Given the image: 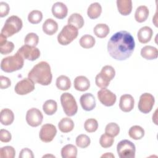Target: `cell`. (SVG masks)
I'll return each mask as SVG.
<instances>
[{"label": "cell", "mask_w": 158, "mask_h": 158, "mask_svg": "<svg viewBox=\"0 0 158 158\" xmlns=\"http://www.w3.org/2000/svg\"><path fill=\"white\" fill-rule=\"evenodd\" d=\"M23 23L20 17L12 15L8 17L1 30V33L6 37H10L19 32L22 28Z\"/></svg>", "instance_id": "obj_4"}, {"label": "cell", "mask_w": 158, "mask_h": 158, "mask_svg": "<svg viewBox=\"0 0 158 158\" xmlns=\"http://www.w3.org/2000/svg\"><path fill=\"white\" fill-rule=\"evenodd\" d=\"M62 158H76L77 156V149L75 146L69 144L64 146L61 149Z\"/></svg>", "instance_id": "obj_26"}, {"label": "cell", "mask_w": 158, "mask_h": 158, "mask_svg": "<svg viewBox=\"0 0 158 158\" xmlns=\"http://www.w3.org/2000/svg\"><path fill=\"white\" fill-rule=\"evenodd\" d=\"M109 27L105 23H98L97 24L93 29V32L94 35L100 38H105L109 33Z\"/></svg>", "instance_id": "obj_29"}, {"label": "cell", "mask_w": 158, "mask_h": 158, "mask_svg": "<svg viewBox=\"0 0 158 158\" xmlns=\"http://www.w3.org/2000/svg\"><path fill=\"white\" fill-rule=\"evenodd\" d=\"M10 7L7 3L1 1L0 2V17H3L6 16L9 12Z\"/></svg>", "instance_id": "obj_44"}, {"label": "cell", "mask_w": 158, "mask_h": 158, "mask_svg": "<svg viewBox=\"0 0 158 158\" xmlns=\"http://www.w3.org/2000/svg\"><path fill=\"white\" fill-rule=\"evenodd\" d=\"M95 83L97 86L101 88H106L109 85L110 81L105 78L101 73H99L97 74L95 78Z\"/></svg>", "instance_id": "obj_41"}, {"label": "cell", "mask_w": 158, "mask_h": 158, "mask_svg": "<svg viewBox=\"0 0 158 158\" xmlns=\"http://www.w3.org/2000/svg\"><path fill=\"white\" fill-rule=\"evenodd\" d=\"M84 128L88 133L94 132L98 128V121L94 118H88L84 123Z\"/></svg>", "instance_id": "obj_39"}, {"label": "cell", "mask_w": 158, "mask_h": 158, "mask_svg": "<svg viewBox=\"0 0 158 158\" xmlns=\"http://www.w3.org/2000/svg\"><path fill=\"white\" fill-rule=\"evenodd\" d=\"M43 31L48 35H52L58 30L57 23L52 19H46L43 24Z\"/></svg>", "instance_id": "obj_19"}, {"label": "cell", "mask_w": 158, "mask_h": 158, "mask_svg": "<svg viewBox=\"0 0 158 158\" xmlns=\"http://www.w3.org/2000/svg\"><path fill=\"white\" fill-rule=\"evenodd\" d=\"M43 109L46 115H53L56 113L57 109V104L56 101L53 99L47 100L43 105Z\"/></svg>", "instance_id": "obj_30"}, {"label": "cell", "mask_w": 158, "mask_h": 158, "mask_svg": "<svg viewBox=\"0 0 158 158\" xmlns=\"http://www.w3.org/2000/svg\"><path fill=\"white\" fill-rule=\"evenodd\" d=\"M0 81H1V89H6L9 87L11 85L10 80L4 76L1 75L0 77Z\"/></svg>", "instance_id": "obj_46"}, {"label": "cell", "mask_w": 158, "mask_h": 158, "mask_svg": "<svg viewBox=\"0 0 158 158\" xmlns=\"http://www.w3.org/2000/svg\"><path fill=\"white\" fill-rule=\"evenodd\" d=\"M102 12V7L98 2H93L89 5L87 10V15L91 19L98 18Z\"/></svg>", "instance_id": "obj_25"}, {"label": "cell", "mask_w": 158, "mask_h": 158, "mask_svg": "<svg viewBox=\"0 0 158 158\" xmlns=\"http://www.w3.org/2000/svg\"><path fill=\"white\" fill-rule=\"evenodd\" d=\"M43 115L41 112L35 107L31 108L27 112L26 121L27 123L33 127H36L41 124Z\"/></svg>", "instance_id": "obj_10"}, {"label": "cell", "mask_w": 158, "mask_h": 158, "mask_svg": "<svg viewBox=\"0 0 158 158\" xmlns=\"http://www.w3.org/2000/svg\"><path fill=\"white\" fill-rule=\"evenodd\" d=\"M52 13L57 19H62L67 16L68 9L64 3L62 2H56L52 5Z\"/></svg>", "instance_id": "obj_16"}, {"label": "cell", "mask_w": 158, "mask_h": 158, "mask_svg": "<svg viewBox=\"0 0 158 158\" xmlns=\"http://www.w3.org/2000/svg\"><path fill=\"white\" fill-rule=\"evenodd\" d=\"M59 130L62 133H69L74 128V123L73 120L69 117L62 118L58 123Z\"/></svg>", "instance_id": "obj_24"}, {"label": "cell", "mask_w": 158, "mask_h": 158, "mask_svg": "<svg viewBox=\"0 0 158 158\" xmlns=\"http://www.w3.org/2000/svg\"><path fill=\"white\" fill-rule=\"evenodd\" d=\"M15 156V149L12 146H6L2 147L0 149V157L14 158Z\"/></svg>", "instance_id": "obj_35"}, {"label": "cell", "mask_w": 158, "mask_h": 158, "mask_svg": "<svg viewBox=\"0 0 158 158\" xmlns=\"http://www.w3.org/2000/svg\"><path fill=\"white\" fill-rule=\"evenodd\" d=\"M23 64V58L17 52L15 55L7 56L2 59L1 69L5 72L10 73L21 69Z\"/></svg>", "instance_id": "obj_3"}, {"label": "cell", "mask_w": 158, "mask_h": 158, "mask_svg": "<svg viewBox=\"0 0 158 158\" xmlns=\"http://www.w3.org/2000/svg\"><path fill=\"white\" fill-rule=\"evenodd\" d=\"M7 41V37L4 36L1 33L0 35V46L2 45Z\"/></svg>", "instance_id": "obj_47"}, {"label": "cell", "mask_w": 158, "mask_h": 158, "mask_svg": "<svg viewBox=\"0 0 158 158\" xmlns=\"http://www.w3.org/2000/svg\"><path fill=\"white\" fill-rule=\"evenodd\" d=\"M116 2L120 14L128 15L131 13L132 10V1L131 0H117Z\"/></svg>", "instance_id": "obj_20"}, {"label": "cell", "mask_w": 158, "mask_h": 158, "mask_svg": "<svg viewBox=\"0 0 158 158\" xmlns=\"http://www.w3.org/2000/svg\"><path fill=\"white\" fill-rule=\"evenodd\" d=\"M14 48V44L11 41H7L4 44L0 46V52L2 54H7L10 53Z\"/></svg>", "instance_id": "obj_42"}, {"label": "cell", "mask_w": 158, "mask_h": 158, "mask_svg": "<svg viewBox=\"0 0 158 158\" xmlns=\"http://www.w3.org/2000/svg\"><path fill=\"white\" fill-rule=\"evenodd\" d=\"M56 86L62 91H65L71 87V81L70 78L65 75H60L56 79Z\"/></svg>", "instance_id": "obj_28"}, {"label": "cell", "mask_w": 158, "mask_h": 158, "mask_svg": "<svg viewBox=\"0 0 158 158\" xmlns=\"http://www.w3.org/2000/svg\"><path fill=\"white\" fill-rule=\"evenodd\" d=\"M141 56L147 60H153L157 57L158 51L156 48L148 45L141 49Z\"/></svg>", "instance_id": "obj_21"}, {"label": "cell", "mask_w": 158, "mask_h": 158, "mask_svg": "<svg viewBox=\"0 0 158 158\" xmlns=\"http://www.w3.org/2000/svg\"><path fill=\"white\" fill-rule=\"evenodd\" d=\"M128 135L132 139L138 140L144 136V130L139 125H134L129 129Z\"/></svg>", "instance_id": "obj_31"}, {"label": "cell", "mask_w": 158, "mask_h": 158, "mask_svg": "<svg viewBox=\"0 0 158 158\" xmlns=\"http://www.w3.org/2000/svg\"><path fill=\"white\" fill-rule=\"evenodd\" d=\"M114 142V138L106 133L102 134L99 139L100 145L104 148H108L112 146Z\"/></svg>", "instance_id": "obj_38"}, {"label": "cell", "mask_w": 158, "mask_h": 158, "mask_svg": "<svg viewBox=\"0 0 158 158\" xmlns=\"http://www.w3.org/2000/svg\"><path fill=\"white\" fill-rule=\"evenodd\" d=\"M100 73L105 78L109 81H111L115 75V69L110 65L104 66Z\"/></svg>", "instance_id": "obj_37"}, {"label": "cell", "mask_w": 158, "mask_h": 158, "mask_svg": "<svg viewBox=\"0 0 158 158\" xmlns=\"http://www.w3.org/2000/svg\"><path fill=\"white\" fill-rule=\"evenodd\" d=\"M135 48V42L130 33L122 30L114 33L107 43V51L115 60H124L130 57Z\"/></svg>", "instance_id": "obj_1"}, {"label": "cell", "mask_w": 158, "mask_h": 158, "mask_svg": "<svg viewBox=\"0 0 158 158\" xmlns=\"http://www.w3.org/2000/svg\"><path fill=\"white\" fill-rule=\"evenodd\" d=\"M119 132H120V127L116 123L110 122L106 126L105 133L111 136L114 137L117 136Z\"/></svg>", "instance_id": "obj_36"}, {"label": "cell", "mask_w": 158, "mask_h": 158, "mask_svg": "<svg viewBox=\"0 0 158 158\" xmlns=\"http://www.w3.org/2000/svg\"><path fill=\"white\" fill-rule=\"evenodd\" d=\"M155 102L154 97L150 93H145L140 96L138 107L140 112L143 114L150 112Z\"/></svg>", "instance_id": "obj_8"}, {"label": "cell", "mask_w": 158, "mask_h": 158, "mask_svg": "<svg viewBox=\"0 0 158 158\" xmlns=\"http://www.w3.org/2000/svg\"><path fill=\"white\" fill-rule=\"evenodd\" d=\"M117 151L120 158H135L136 148L131 141L123 139L117 144Z\"/></svg>", "instance_id": "obj_7"}, {"label": "cell", "mask_w": 158, "mask_h": 158, "mask_svg": "<svg viewBox=\"0 0 158 158\" xmlns=\"http://www.w3.org/2000/svg\"><path fill=\"white\" fill-rule=\"evenodd\" d=\"M12 136L10 133L5 129L0 130V140L3 143H8L11 140Z\"/></svg>", "instance_id": "obj_43"}, {"label": "cell", "mask_w": 158, "mask_h": 158, "mask_svg": "<svg viewBox=\"0 0 158 158\" xmlns=\"http://www.w3.org/2000/svg\"><path fill=\"white\" fill-rule=\"evenodd\" d=\"M114 157V156L111 153V152H107L105 154H103L102 156H101V157Z\"/></svg>", "instance_id": "obj_48"}, {"label": "cell", "mask_w": 158, "mask_h": 158, "mask_svg": "<svg viewBox=\"0 0 158 158\" xmlns=\"http://www.w3.org/2000/svg\"><path fill=\"white\" fill-rule=\"evenodd\" d=\"M14 120L13 112L7 108L1 110L0 112V121L3 125H9L12 123Z\"/></svg>", "instance_id": "obj_22"}, {"label": "cell", "mask_w": 158, "mask_h": 158, "mask_svg": "<svg viewBox=\"0 0 158 158\" xmlns=\"http://www.w3.org/2000/svg\"><path fill=\"white\" fill-rule=\"evenodd\" d=\"M79 43L82 48L89 49L93 48L94 46L96 40L93 36L86 34L81 37Z\"/></svg>", "instance_id": "obj_32"}, {"label": "cell", "mask_w": 158, "mask_h": 158, "mask_svg": "<svg viewBox=\"0 0 158 158\" xmlns=\"http://www.w3.org/2000/svg\"><path fill=\"white\" fill-rule=\"evenodd\" d=\"M80 102L82 108L86 111H91L96 107V100L91 93H85L81 96Z\"/></svg>", "instance_id": "obj_14"}, {"label": "cell", "mask_w": 158, "mask_h": 158, "mask_svg": "<svg viewBox=\"0 0 158 158\" xmlns=\"http://www.w3.org/2000/svg\"><path fill=\"white\" fill-rule=\"evenodd\" d=\"M57 133L56 127L51 123L43 125L40 131L39 136L40 139L44 143H49L53 140Z\"/></svg>", "instance_id": "obj_11"}, {"label": "cell", "mask_w": 158, "mask_h": 158, "mask_svg": "<svg viewBox=\"0 0 158 158\" xmlns=\"http://www.w3.org/2000/svg\"><path fill=\"white\" fill-rule=\"evenodd\" d=\"M43 19V14L40 10H33L31 11L28 15V20L32 24L40 23Z\"/></svg>", "instance_id": "obj_33"}, {"label": "cell", "mask_w": 158, "mask_h": 158, "mask_svg": "<svg viewBox=\"0 0 158 158\" xmlns=\"http://www.w3.org/2000/svg\"><path fill=\"white\" fill-rule=\"evenodd\" d=\"M74 88L76 90L85 91L89 89L90 86L89 80L85 76H78L74 79Z\"/></svg>", "instance_id": "obj_18"}, {"label": "cell", "mask_w": 158, "mask_h": 158, "mask_svg": "<svg viewBox=\"0 0 158 158\" xmlns=\"http://www.w3.org/2000/svg\"><path fill=\"white\" fill-rule=\"evenodd\" d=\"M17 52L25 59L33 61L37 59L40 56V49L34 46L25 44L20 48Z\"/></svg>", "instance_id": "obj_9"}, {"label": "cell", "mask_w": 158, "mask_h": 158, "mask_svg": "<svg viewBox=\"0 0 158 158\" xmlns=\"http://www.w3.org/2000/svg\"><path fill=\"white\" fill-rule=\"evenodd\" d=\"M33 152L30 149L25 148L21 150L19 154V158H33Z\"/></svg>", "instance_id": "obj_45"}, {"label": "cell", "mask_w": 158, "mask_h": 158, "mask_svg": "<svg viewBox=\"0 0 158 158\" xmlns=\"http://www.w3.org/2000/svg\"><path fill=\"white\" fill-rule=\"evenodd\" d=\"M35 89V83L28 78H25L17 82L15 86V92L19 95H25Z\"/></svg>", "instance_id": "obj_12"}, {"label": "cell", "mask_w": 158, "mask_h": 158, "mask_svg": "<svg viewBox=\"0 0 158 158\" xmlns=\"http://www.w3.org/2000/svg\"><path fill=\"white\" fill-rule=\"evenodd\" d=\"M67 22L68 24L74 26L77 29L82 28L85 23L83 17L78 13H73L71 14L69 17Z\"/></svg>", "instance_id": "obj_27"}, {"label": "cell", "mask_w": 158, "mask_h": 158, "mask_svg": "<svg viewBox=\"0 0 158 158\" xmlns=\"http://www.w3.org/2000/svg\"><path fill=\"white\" fill-rule=\"evenodd\" d=\"M78 29L72 25H65L57 35V41L61 45H68L78 36Z\"/></svg>", "instance_id": "obj_5"}, {"label": "cell", "mask_w": 158, "mask_h": 158, "mask_svg": "<svg viewBox=\"0 0 158 158\" xmlns=\"http://www.w3.org/2000/svg\"><path fill=\"white\" fill-rule=\"evenodd\" d=\"M135 101L133 96L128 94H125L121 96L119 101L120 109L125 112H128L131 111L134 107Z\"/></svg>", "instance_id": "obj_15"}, {"label": "cell", "mask_w": 158, "mask_h": 158, "mask_svg": "<svg viewBox=\"0 0 158 158\" xmlns=\"http://www.w3.org/2000/svg\"><path fill=\"white\" fill-rule=\"evenodd\" d=\"M149 14V9L146 6H139L136 9L135 19L136 22L141 23L144 22L148 17Z\"/></svg>", "instance_id": "obj_23"}, {"label": "cell", "mask_w": 158, "mask_h": 158, "mask_svg": "<svg viewBox=\"0 0 158 158\" xmlns=\"http://www.w3.org/2000/svg\"><path fill=\"white\" fill-rule=\"evenodd\" d=\"M39 37L35 33H28L24 39V43L25 44L36 47L38 44Z\"/></svg>", "instance_id": "obj_40"}, {"label": "cell", "mask_w": 158, "mask_h": 158, "mask_svg": "<svg viewBox=\"0 0 158 158\" xmlns=\"http://www.w3.org/2000/svg\"><path fill=\"white\" fill-rule=\"evenodd\" d=\"M98 98L103 105L107 107L113 106L117 99L116 95L106 88H102L98 92Z\"/></svg>", "instance_id": "obj_13"}, {"label": "cell", "mask_w": 158, "mask_h": 158, "mask_svg": "<svg viewBox=\"0 0 158 158\" xmlns=\"http://www.w3.org/2000/svg\"><path fill=\"white\" fill-rule=\"evenodd\" d=\"M60 102L65 114L69 117L75 115L78 106L73 96L69 93H64L60 96Z\"/></svg>", "instance_id": "obj_6"}, {"label": "cell", "mask_w": 158, "mask_h": 158, "mask_svg": "<svg viewBox=\"0 0 158 158\" xmlns=\"http://www.w3.org/2000/svg\"><path fill=\"white\" fill-rule=\"evenodd\" d=\"M75 143L78 147L80 148H86L90 144L91 140L89 136L86 135L81 134L76 138Z\"/></svg>", "instance_id": "obj_34"}, {"label": "cell", "mask_w": 158, "mask_h": 158, "mask_svg": "<svg viewBox=\"0 0 158 158\" xmlns=\"http://www.w3.org/2000/svg\"><path fill=\"white\" fill-rule=\"evenodd\" d=\"M153 35V31L149 27L144 26L141 27L138 31V41L143 44L148 43Z\"/></svg>", "instance_id": "obj_17"}, {"label": "cell", "mask_w": 158, "mask_h": 158, "mask_svg": "<svg viewBox=\"0 0 158 158\" xmlns=\"http://www.w3.org/2000/svg\"><path fill=\"white\" fill-rule=\"evenodd\" d=\"M28 78L35 83H38L43 86L49 85L51 84L52 78L49 64L45 61L38 62L29 72Z\"/></svg>", "instance_id": "obj_2"}]
</instances>
